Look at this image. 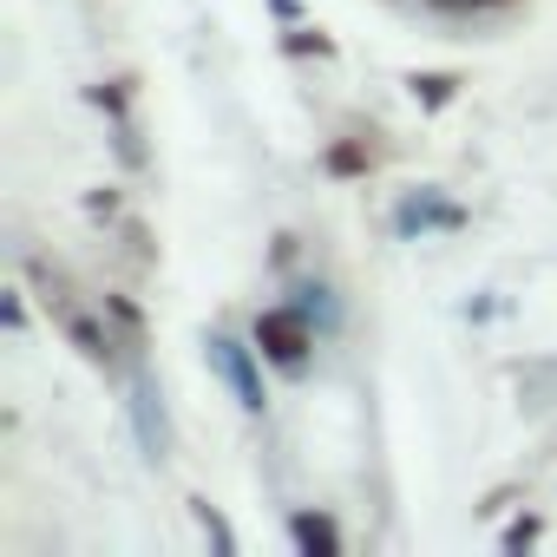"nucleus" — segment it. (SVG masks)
I'll return each mask as SVG.
<instances>
[{
    "label": "nucleus",
    "instance_id": "obj_1",
    "mask_svg": "<svg viewBox=\"0 0 557 557\" xmlns=\"http://www.w3.org/2000/svg\"><path fill=\"white\" fill-rule=\"evenodd\" d=\"M34 283L47 289L40 302H47V315L60 322V335H66V342H73V348H79V355H86L92 368H112V361H119V342H112V335H106V329H99V322H92V315L79 309V302H73L66 275H60V269H47V262L34 256Z\"/></svg>",
    "mask_w": 557,
    "mask_h": 557
},
{
    "label": "nucleus",
    "instance_id": "obj_2",
    "mask_svg": "<svg viewBox=\"0 0 557 557\" xmlns=\"http://www.w3.org/2000/svg\"><path fill=\"white\" fill-rule=\"evenodd\" d=\"M315 335H322V329H315L296 302H275V309H262V315H256V348H262V361H275L289 381H302V374H309Z\"/></svg>",
    "mask_w": 557,
    "mask_h": 557
},
{
    "label": "nucleus",
    "instance_id": "obj_3",
    "mask_svg": "<svg viewBox=\"0 0 557 557\" xmlns=\"http://www.w3.org/2000/svg\"><path fill=\"white\" fill-rule=\"evenodd\" d=\"M256 355H262V348H243L236 335H210V374H216V381L236 394V407H243V413H262V407H269Z\"/></svg>",
    "mask_w": 557,
    "mask_h": 557
},
{
    "label": "nucleus",
    "instance_id": "obj_4",
    "mask_svg": "<svg viewBox=\"0 0 557 557\" xmlns=\"http://www.w3.org/2000/svg\"><path fill=\"white\" fill-rule=\"evenodd\" d=\"M466 230V210L453 203V197H440V190H407L400 203H394V236H459Z\"/></svg>",
    "mask_w": 557,
    "mask_h": 557
},
{
    "label": "nucleus",
    "instance_id": "obj_5",
    "mask_svg": "<svg viewBox=\"0 0 557 557\" xmlns=\"http://www.w3.org/2000/svg\"><path fill=\"white\" fill-rule=\"evenodd\" d=\"M132 426H138V446L164 466L171 459V420H164V400H158L145 368H132Z\"/></svg>",
    "mask_w": 557,
    "mask_h": 557
},
{
    "label": "nucleus",
    "instance_id": "obj_6",
    "mask_svg": "<svg viewBox=\"0 0 557 557\" xmlns=\"http://www.w3.org/2000/svg\"><path fill=\"white\" fill-rule=\"evenodd\" d=\"M289 537L302 557H342V531L329 511H289Z\"/></svg>",
    "mask_w": 557,
    "mask_h": 557
},
{
    "label": "nucleus",
    "instance_id": "obj_7",
    "mask_svg": "<svg viewBox=\"0 0 557 557\" xmlns=\"http://www.w3.org/2000/svg\"><path fill=\"white\" fill-rule=\"evenodd\" d=\"M289 302L322 329V335H335L342 329V302H335V289L329 283H315V275H302V283H289Z\"/></svg>",
    "mask_w": 557,
    "mask_h": 557
},
{
    "label": "nucleus",
    "instance_id": "obj_8",
    "mask_svg": "<svg viewBox=\"0 0 557 557\" xmlns=\"http://www.w3.org/2000/svg\"><path fill=\"white\" fill-rule=\"evenodd\" d=\"M374 158H381V151H374L368 138H335V145L322 151V171H329V177H368Z\"/></svg>",
    "mask_w": 557,
    "mask_h": 557
},
{
    "label": "nucleus",
    "instance_id": "obj_9",
    "mask_svg": "<svg viewBox=\"0 0 557 557\" xmlns=\"http://www.w3.org/2000/svg\"><path fill=\"white\" fill-rule=\"evenodd\" d=\"M283 53H289V60H335V40H329L322 27L296 21V27H283Z\"/></svg>",
    "mask_w": 557,
    "mask_h": 557
},
{
    "label": "nucleus",
    "instance_id": "obj_10",
    "mask_svg": "<svg viewBox=\"0 0 557 557\" xmlns=\"http://www.w3.org/2000/svg\"><path fill=\"white\" fill-rule=\"evenodd\" d=\"M407 86H413V99H420L426 112H440V106H453V99H459V73H413Z\"/></svg>",
    "mask_w": 557,
    "mask_h": 557
},
{
    "label": "nucleus",
    "instance_id": "obj_11",
    "mask_svg": "<svg viewBox=\"0 0 557 557\" xmlns=\"http://www.w3.org/2000/svg\"><path fill=\"white\" fill-rule=\"evenodd\" d=\"M190 518L203 524V537H210V550H216V557H236V531L223 524V511H216L210 498H190Z\"/></svg>",
    "mask_w": 557,
    "mask_h": 557
},
{
    "label": "nucleus",
    "instance_id": "obj_12",
    "mask_svg": "<svg viewBox=\"0 0 557 557\" xmlns=\"http://www.w3.org/2000/svg\"><path fill=\"white\" fill-rule=\"evenodd\" d=\"M86 99H92L99 112H112V119H132V92H125V79H99Z\"/></svg>",
    "mask_w": 557,
    "mask_h": 557
},
{
    "label": "nucleus",
    "instance_id": "obj_13",
    "mask_svg": "<svg viewBox=\"0 0 557 557\" xmlns=\"http://www.w3.org/2000/svg\"><path fill=\"white\" fill-rule=\"evenodd\" d=\"M112 145H119V164L125 171H145V145H138V125L132 119H112Z\"/></svg>",
    "mask_w": 557,
    "mask_h": 557
},
{
    "label": "nucleus",
    "instance_id": "obj_14",
    "mask_svg": "<svg viewBox=\"0 0 557 557\" xmlns=\"http://www.w3.org/2000/svg\"><path fill=\"white\" fill-rule=\"evenodd\" d=\"M537 531H544V524H537V518L524 511V518H511V524H505V537H498V544H505V550L518 557V550H531V544H537Z\"/></svg>",
    "mask_w": 557,
    "mask_h": 557
},
{
    "label": "nucleus",
    "instance_id": "obj_15",
    "mask_svg": "<svg viewBox=\"0 0 557 557\" xmlns=\"http://www.w3.org/2000/svg\"><path fill=\"white\" fill-rule=\"evenodd\" d=\"M0 329H8V335H21V329H27V302H21L14 289L0 296Z\"/></svg>",
    "mask_w": 557,
    "mask_h": 557
},
{
    "label": "nucleus",
    "instance_id": "obj_16",
    "mask_svg": "<svg viewBox=\"0 0 557 557\" xmlns=\"http://www.w3.org/2000/svg\"><path fill=\"white\" fill-rule=\"evenodd\" d=\"M440 14H492V8H511V0H433Z\"/></svg>",
    "mask_w": 557,
    "mask_h": 557
},
{
    "label": "nucleus",
    "instance_id": "obj_17",
    "mask_svg": "<svg viewBox=\"0 0 557 557\" xmlns=\"http://www.w3.org/2000/svg\"><path fill=\"white\" fill-rule=\"evenodd\" d=\"M86 210H92V216H119V190H92Z\"/></svg>",
    "mask_w": 557,
    "mask_h": 557
},
{
    "label": "nucleus",
    "instance_id": "obj_18",
    "mask_svg": "<svg viewBox=\"0 0 557 557\" xmlns=\"http://www.w3.org/2000/svg\"><path fill=\"white\" fill-rule=\"evenodd\" d=\"M269 14L283 21V27H296V21H302V0H269Z\"/></svg>",
    "mask_w": 557,
    "mask_h": 557
}]
</instances>
